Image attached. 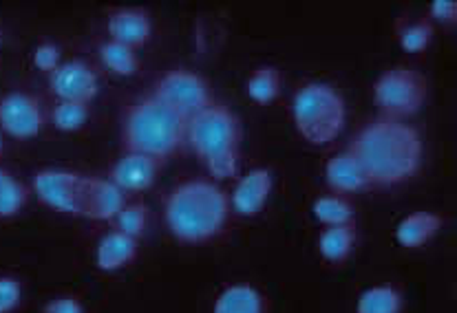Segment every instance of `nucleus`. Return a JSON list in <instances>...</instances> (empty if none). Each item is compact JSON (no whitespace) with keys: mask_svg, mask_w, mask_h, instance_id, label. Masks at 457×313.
Instances as JSON below:
<instances>
[{"mask_svg":"<svg viewBox=\"0 0 457 313\" xmlns=\"http://www.w3.org/2000/svg\"><path fill=\"white\" fill-rule=\"evenodd\" d=\"M139 256V238L122 235L118 230H111L109 235L100 238L96 247V268L102 272H120L137 260Z\"/></svg>","mask_w":457,"mask_h":313,"instance_id":"16","label":"nucleus"},{"mask_svg":"<svg viewBox=\"0 0 457 313\" xmlns=\"http://www.w3.org/2000/svg\"><path fill=\"white\" fill-rule=\"evenodd\" d=\"M445 226V218L431 210H416L407 214L395 227V241L404 250H420L437 236Z\"/></svg>","mask_w":457,"mask_h":313,"instance_id":"17","label":"nucleus"},{"mask_svg":"<svg viewBox=\"0 0 457 313\" xmlns=\"http://www.w3.org/2000/svg\"><path fill=\"white\" fill-rule=\"evenodd\" d=\"M230 212V194L212 179L181 181L164 201L166 227L181 245H206L221 236Z\"/></svg>","mask_w":457,"mask_h":313,"instance_id":"2","label":"nucleus"},{"mask_svg":"<svg viewBox=\"0 0 457 313\" xmlns=\"http://www.w3.org/2000/svg\"><path fill=\"white\" fill-rule=\"evenodd\" d=\"M97 54H100V62L109 69L111 73L120 78H130L139 71L142 67V60H139L137 49L133 46H126L122 42L115 40H104L97 46Z\"/></svg>","mask_w":457,"mask_h":313,"instance_id":"21","label":"nucleus"},{"mask_svg":"<svg viewBox=\"0 0 457 313\" xmlns=\"http://www.w3.org/2000/svg\"><path fill=\"white\" fill-rule=\"evenodd\" d=\"M153 97L175 111L184 119H190L214 102L212 88L202 73L186 67L168 69L153 86Z\"/></svg>","mask_w":457,"mask_h":313,"instance_id":"7","label":"nucleus"},{"mask_svg":"<svg viewBox=\"0 0 457 313\" xmlns=\"http://www.w3.org/2000/svg\"><path fill=\"white\" fill-rule=\"evenodd\" d=\"M91 104H80V102H58L51 111L49 119L62 133H76L88 121L91 115Z\"/></svg>","mask_w":457,"mask_h":313,"instance_id":"26","label":"nucleus"},{"mask_svg":"<svg viewBox=\"0 0 457 313\" xmlns=\"http://www.w3.org/2000/svg\"><path fill=\"white\" fill-rule=\"evenodd\" d=\"M356 223L349 226H332L325 227L319 235V251L328 263L340 265L352 256L353 245H356Z\"/></svg>","mask_w":457,"mask_h":313,"instance_id":"20","label":"nucleus"},{"mask_svg":"<svg viewBox=\"0 0 457 313\" xmlns=\"http://www.w3.org/2000/svg\"><path fill=\"white\" fill-rule=\"evenodd\" d=\"M274 179L268 168H252L239 179L230 194L232 212L239 217H256L272 194Z\"/></svg>","mask_w":457,"mask_h":313,"instance_id":"12","label":"nucleus"},{"mask_svg":"<svg viewBox=\"0 0 457 313\" xmlns=\"http://www.w3.org/2000/svg\"><path fill=\"white\" fill-rule=\"evenodd\" d=\"M244 124L241 118L226 104H212L186 119V146L206 166L212 159L241 155Z\"/></svg>","mask_w":457,"mask_h":313,"instance_id":"5","label":"nucleus"},{"mask_svg":"<svg viewBox=\"0 0 457 313\" xmlns=\"http://www.w3.org/2000/svg\"><path fill=\"white\" fill-rule=\"evenodd\" d=\"M312 214L319 223L332 227V226H349L356 221V210H353L352 201L347 196L338 194H323L312 203Z\"/></svg>","mask_w":457,"mask_h":313,"instance_id":"23","label":"nucleus"},{"mask_svg":"<svg viewBox=\"0 0 457 313\" xmlns=\"http://www.w3.org/2000/svg\"><path fill=\"white\" fill-rule=\"evenodd\" d=\"M0 46H3V34H0Z\"/></svg>","mask_w":457,"mask_h":313,"instance_id":"33","label":"nucleus"},{"mask_svg":"<svg viewBox=\"0 0 457 313\" xmlns=\"http://www.w3.org/2000/svg\"><path fill=\"white\" fill-rule=\"evenodd\" d=\"M120 137L126 152L164 163L186 148V119L157 97L144 95L124 109Z\"/></svg>","mask_w":457,"mask_h":313,"instance_id":"3","label":"nucleus"},{"mask_svg":"<svg viewBox=\"0 0 457 313\" xmlns=\"http://www.w3.org/2000/svg\"><path fill=\"white\" fill-rule=\"evenodd\" d=\"M31 199V188L18 177L0 168V218H13L27 208Z\"/></svg>","mask_w":457,"mask_h":313,"instance_id":"24","label":"nucleus"},{"mask_svg":"<svg viewBox=\"0 0 457 313\" xmlns=\"http://www.w3.org/2000/svg\"><path fill=\"white\" fill-rule=\"evenodd\" d=\"M4 151V139H3V130H0V155H3Z\"/></svg>","mask_w":457,"mask_h":313,"instance_id":"32","label":"nucleus"},{"mask_svg":"<svg viewBox=\"0 0 457 313\" xmlns=\"http://www.w3.org/2000/svg\"><path fill=\"white\" fill-rule=\"evenodd\" d=\"M49 88L60 102L91 104L100 93V78L88 62L80 58L67 60L49 76Z\"/></svg>","mask_w":457,"mask_h":313,"instance_id":"10","label":"nucleus"},{"mask_svg":"<svg viewBox=\"0 0 457 313\" xmlns=\"http://www.w3.org/2000/svg\"><path fill=\"white\" fill-rule=\"evenodd\" d=\"M22 301V284L13 276H0V313H12Z\"/></svg>","mask_w":457,"mask_h":313,"instance_id":"29","label":"nucleus"},{"mask_svg":"<svg viewBox=\"0 0 457 313\" xmlns=\"http://www.w3.org/2000/svg\"><path fill=\"white\" fill-rule=\"evenodd\" d=\"M87 175L69 168H45L36 172L31 181V193L38 196L42 205L67 217H82Z\"/></svg>","mask_w":457,"mask_h":313,"instance_id":"8","label":"nucleus"},{"mask_svg":"<svg viewBox=\"0 0 457 313\" xmlns=\"http://www.w3.org/2000/svg\"><path fill=\"white\" fill-rule=\"evenodd\" d=\"M46 124L40 97L27 91H9L0 95V130L18 142L38 137Z\"/></svg>","mask_w":457,"mask_h":313,"instance_id":"9","label":"nucleus"},{"mask_svg":"<svg viewBox=\"0 0 457 313\" xmlns=\"http://www.w3.org/2000/svg\"><path fill=\"white\" fill-rule=\"evenodd\" d=\"M433 36H436V27L428 18H418V21H409L398 27L400 49L409 55L424 54L431 45Z\"/></svg>","mask_w":457,"mask_h":313,"instance_id":"25","label":"nucleus"},{"mask_svg":"<svg viewBox=\"0 0 457 313\" xmlns=\"http://www.w3.org/2000/svg\"><path fill=\"white\" fill-rule=\"evenodd\" d=\"M40 313H84V307L76 296H60L46 302Z\"/></svg>","mask_w":457,"mask_h":313,"instance_id":"31","label":"nucleus"},{"mask_svg":"<svg viewBox=\"0 0 457 313\" xmlns=\"http://www.w3.org/2000/svg\"><path fill=\"white\" fill-rule=\"evenodd\" d=\"M325 184L332 190V194L338 196H352L371 188L361 163L349 152H338V155L328 159V163H325Z\"/></svg>","mask_w":457,"mask_h":313,"instance_id":"15","label":"nucleus"},{"mask_svg":"<svg viewBox=\"0 0 457 313\" xmlns=\"http://www.w3.org/2000/svg\"><path fill=\"white\" fill-rule=\"evenodd\" d=\"M283 88V73L274 64H261L252 69L245 79V93L256 106H270L278 100Z\"/></svg>","mask_w":457,"mask_h":313,"instance_id":"18","label":"nucleus"},{"mask_svg":"<svg viewBox=\"0 0 457 313\" xmlns=\"http://www.w3.org/2000/svg\"><path fill=\"white\" fill-rule=\"evenodd\" d=\"M292 119L296 133L312 146L332 144L347 121V102L329 82H307L294 93Z\"/></svg>","mask_w":457,"mask_h":313,"instance_id":"4","label":"nucleus"},{"mask_svg":"<svg viewBox=\"0 0 457 313\" xmlns=\"http://www.w3.org/2000/svg\"><path fill=\"white\" fill-rule=\"evenodd\" d=\"M31 60H34V67L38 69L40 73L51 76V73L62 64V51H60V46L55 45V42L42 40L36 45Z\"/></svg>","mask_w":457,"mask_h":313,"instance_id":"28","label":"nucleus"},{"mask_svg":"<svg viewBox=\"0 0 457 313\" xmlns=\"http://www.w3.org/2000/svg\"><path fill=\"white\" fill-rule=\"evenodd\" d=\"M371 95L382 118L407 119L416 115L427 102L428 79L416 69H386L376 78Z\"/></svg>","mask_w":457,"mask_h":313,"instance_id":"6","label":"nucleus"},{"mask_svg":"<svg viewBox=\"0 0 457 313\" xmlns=\"http://www.w3.org/2000/svg\"><path fill=\"white\" fill-rule=\"evenodd\" d=\"M126 205V194L109 177H88L82 201V217L93 221H113Z\"/></svg>","mask_w":457,"mask_h":313,"instance_id":"13","label":"nucleus"},{"mask_svg":"<svg viewBox=\"0 0 457 313\" xmlns=\"http://www.w3.org/2000/svg\"><path fill=\"white\" fill-rule=\"evenodd\" d=\"M212 313H265V302L252 284H230L217 296Z\"/></svg>","mask_w":457,"mask_h":313,"instance_id":"19","label":"nucleus"},{"mask_svg":"<svg viewBox=\"0 0 457 313\" xmlns=\"http://www.w3.org/2000/svg\"><path fill=\"white\" fill-rule=\"evenodd\" d=\"M428 21L442 22V25H451L457 18V3L455 0H433L428 4Z\"/></svg>","mask_w":457,"mask_h":313,"instance_id":"30","label":"nucleus"},{"mask_svg":"<svg viewBox=\"0 0 457 313\" xmlns=\"http://www.w3.org/2000/svg\"><path fill=\"white\" fill-rule=\"evenodd\" d=\"M106 31H109V40L139 49L151 40L153 21L146 9L120 7L106 16Z\"/></svg>","mask_w":457,"mask_h":313,"instance_id":"14","label":"nucleus"},{"mask_svg":"<svg viewBox=\"0 0 457 313\" xmlns=\"http://www.w3.org/2000/svg\"><path fill=\"white\" fill-rule=\"evenodd\" d=\"M404 296L394 284H376L361 293L356 313H403Z\"/></svg>","mask_w":457,"mask_h":313,"instance_id":"22","label":"nucleus"},{"mask_svg":"<svg viewBox=\"0 0 457 313\" xmlns=\"http://www.w3.org/2000/svg\"><path fill=\"white\" fill-rule=\"evenodd\" d=\"M148 221H151V210H148V205L142 203V201L126 203L124 208L120 210L118 217L113 218L115 230L133 238H139L146 232Z\"/></svg>","mask_w":457,"mask_h":313,"instance_id":"27","label":"nucleus"},{"mask_svg":"<svg viewBox=\"0 0 457 313\" xmlns=\"http://www.w3.org/2000/svg\"><path fill=\"white\" fill-rule=\"evenodd\" d=\"M162 170V163L153 157L137 155V152H126L113 163L109 172V179L122 190L124 194H142L153 188L157 175Z\"/></svg>","mask_w":457,"mask_h":313,"instance_id":"11","label":"nucleus"},{"mask_svg":"<svg viewBox=\"0 0 457 313\" xmlns=\"http://www.w3.org/2000/svg\"><path fill=\"white\" fill-rule=\"evenodd\" d=\"M371 188H391L411 181L424 161V139L407 119L378 118L362 126L349 144Z\"/></svg>","mask_w":457,"mask_h":313,"instance_id":"1","label":"nucleus"}]
</instances>
